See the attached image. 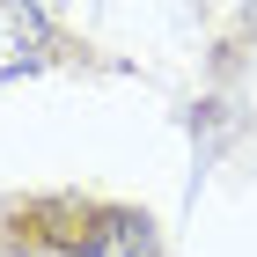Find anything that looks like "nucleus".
Here are the masks:
<instances>
[{
	"label": "nucleus",
	"instance_id": "nucleus-1",
	"mask_svg": "<svg viewBox=\"0 0 257 257\" xmlns=\"http://www.w3.org/2000/svg\"><path fill=\"white\" fill-rule=\"evenodd\" d=\"M162 235L147 213H125V206H110V213H96L88 228H81V257H155Z\"/></svg>",
	"mask_w": 257,
	"mask_h": 257
},
{
	"label": "nucleus",
	"instance_id": "nucleus-2",
	"mask_svg": "<svg viewBox=\"0 0 257 257\" xmlns=\"http://www.w3.org/2000/svg\"><path fill=\"white\" fill-rule=\"evenodd\" d=\"M44 59V15L22 8V0H0V74Z\"/></svg>",
	"mask_w": 257,
	"mask_h": 257
}]
</instances>
